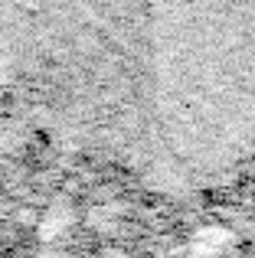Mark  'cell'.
Wrapping results in <instances>:
<instances>
[{
    "mask_svg": "<svg viewBox=\"0 0 255 258\" xmlns=\"http://www.w3.org/2000/svg\"><path fill=\"white\" fill-rule=\"evenodd\" d=\"M118 154L173 186L255 164V0H144Z\"/></svg>",
    "mask_w": 255,
    "mask_h": 258,
    "instance_id": "6da1fadb",
    "label": "cell"
}]
</instances>
